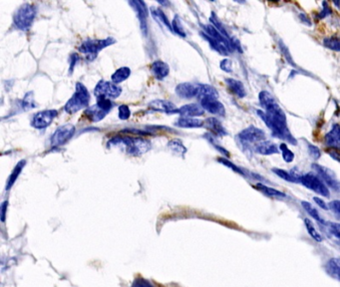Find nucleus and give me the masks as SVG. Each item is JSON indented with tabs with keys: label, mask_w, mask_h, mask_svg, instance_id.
Returning <instances> with one entry per match:
<instances>
[{
	"label": "nucleus",
	"mask_w": 340,
	"mask_h": 287,
	"mask_svg": "<svg viewBox=\"0 0 340 287\" xmlns=\"http://www.w3.org/2000/svg\"><path fill=\"white\" fill-rule=\"evenodd\" d=\"M258 99L264 111L258 110L256 114L272 131V135L278 139L296 144V141L288 127L286 113L274 98L268 91H262L258 95Z\"/></svg>",
	"instance_id": "obj_1"
},
{
	"label": "nucleus",
	"mask_w": 340,
	"mask_h": 287,
	"mask_svg": "<svg viewBox=\"0 0 340 287\" xmlns=\"http://www.w3.org/2000/svg\"><path fill=\"white\" fill-rule=\"evenodd\" d=\"M108 146H123L125 152L133 156H139L143 154H146L152 148V144L143 138H136L130 136H121V137H114L108 142Z\"/></svg>",
	"instance_id": "obj_2"
},
{
	"label": "nucleus",
	"mask_w": 340,
	"mask_h": 287,
	"mask_svg": "<svg viewBox=\"0 0 340 287\" xmlns=\"http://www.w3.org/2000/svg\"><path fill=\"white\" fill-rule=\"evenodd\" d=\"M90 103V94L84 84L76 83V90L72 97L67 101L64 110L68 114H75L80 110L86 109Z\"/></svg>",
	"instance_id": "obj_3"
},
{
	"label": "nucleus",
	"mask_w": 340,
	"mask_h": 287,
	"mask_svg": "<svg viewBox=\"0 0 340 287\" xmlns=\"http://www.w3.org/2000/svg\"><path fill=\"white\" fill-rule=\"evenodd\" d=\"M36 16V8L30 3L22 4L14 13L13 21L17 29L26 31L28 30Z\"/></svg>",
	"instance_id": "obj_4"
},
{
	"label": "nucleus",
	"mask_w": 340,
	"mask_h": 287,
	"mask_svg": "<svg viewBox=\"0 0 340 287\" xmlns=\"http://www.w3.org/2000/svg\"><path fill=\"white\" fill-rule=\"evenodd\" d=\"M116 43L114 38H106V39H98V40H85L78 48L79 52L84 54L89 61H93L98 54L106 47Z\"/></svg>",
	"instance_id": "obj_5"
},
{
	"label": "nucleus",
	"mask_w": 340,
	"mask_h": 287,
	"mask_svg": "<svg viewBox=\"0 0 340 287\" xmlns=\"http://www.w3.org/2000/svg\"><path fill=\"white\" fill-rule=\"evenodd\" d=\"M300 182L306 186V188L314 192L316 194H320V196L324 198H330V192L328 186L324 182V180L316 174H306L300 176Z\"/></svg>",
	"instance_id": "obj_6"
},
{
	"label": "nucleus",
	"mask_w": 340,
	"mask_h": 287,
	"mask_svg": "<svg viewBox=\"0 0 340 287\" xmlns=\"http://www.w3.org/2000/svg\"><path fill=\"white\" fill-rule=\"evenodd\" d=\"M113 108L112 100L106 98H97V104L85 110V115L92 122H99L103 120L110 110Z\"/></svg>",
	"instance_id": "obj_7"
},
{
	"label": "nucleus",
	"mask_w": 340,
	"mask_h": 287,
	"mask_svg": "<svg viewBox=\"0 0 340 287\" xmlns=\"http://www.w3.org/2000/svg\"><path fill=\"white\" fill-rule=\"evenodd\" d=\"M94 94L97 98H106L109 100H115L122 94V88L112 81L101 80L98 82L94 89Z\"/></svg>",
	"instance_id": "obj_8"
},
{
	"label": "nucleus",
	"mask_w": 340,
	"mask_h": 287,
	"mask_svg": "<svg viewBox=\"0 0 340 287\" xmlns=\"http://www.w3.org/2000/svg\"><path fill=\"white\" fill-rule=\"evenodd\" d=\"M75 131H76L75 127L71 124H66L59 127L51 136L50 143L52 146L56 148L67 143L74 136Z\"/></svg>",
	"instance_id": "obj_9"
},
{
	"label": "nucleus",
	"mask_w": 340,
	"mask_h": 287,
	"mask_svg": "<svg viewBox=\"0 0 340 287\" xmlns=\"http://www.w3.org/2000/svg\"><path fill=\"white\" fill-rule=\"evenodd\" d=\"M312 166L314 168V170L318 172V174L320 176V178L328 186V188H330L332 190H334L336 192H340V182L332 170H330V168H328L326 166L316 164H314Z\"/></svg>",
	"instance_id": "obj_10"
},
{
	"label": "nucleus",
	"mask_w": 340,
	"mask_h": 287,
	"mask_svg": "<svg viewBox=\"0 0 340 287\" xmlns=\"http://www.w3.org/2000/svg\"><path fill=\"white\" fill-rule=\"evenodd\" d=\"M238 139L242 144H248L260 143L266 139V134L262 130L250 126L244 130H242L238 135Z\"/></svg>",
	"instance_id": "obj_11"
},
{
	"label": "nucleus",
	"mask_w": 340,
	"mask_h": 287,
	"mask_svg": "<svg viewBox=\"0 0 340 287\" xmlns=\"http://www.w3.org/2000/svg\"><path fill=\"white\" fill-rule=\"evenodd\" d=\"M58 112L56 110H45L36 113L31 121V126L37 130L46 129L51 125L54 118L57 117Z\"/></svg>",
	"instance_id": "obj_12"
},
{
	"label": "nucleus",
	"mask_w": 340,
	"mask_h": 287,
	"mask_svg": "<svg viewBox=\"0 0 340 287\" xmlns=\"http://www.w3.org/2000/svg\"><path fill=\"white\" fill-rule=\"evenodd\" d=\"M129 4L136 11L137 17L140 22V27L144 35L148 34V8L143 1H130Z\"/></svg>",
	"instance_id": "obj_13"
},
{
	"label": "nucleus",
	"mask_w": 340,
	"mask_h": 287,
	"mask_svg": "<svg viewBox=\"0 0 340 287\" xmlns=\"http://www.w3.org/2000/svg\"><path fill=\"white\" fill-rule=\"evenodd\" d=\"M176 93L182 99H192L198 96V84L180 83L176 87Z\"/></svg>",
	"instance_id": "obj_14"
},
{
	"label": "nucleus",
	"mask_w": 340,
	"mask_h": 287,
	"mask_svg": "<svg viewBox=\"0 0 340 287\" xmlns=\"http://www.w3.org/2000/svg\"><path fill=\"white\" fill-rule=\"evenodd\" d=\"M200 106L204 111H208V113L216 115V116H224L226 115V109L224 106L218 101V99H204L200 100Z\"/></svg>",
	"instance_id": "obj_15"
},
{
	"label": "nucleus",
	"mask_w": 340,
	"mask_h": 287,
	"mask_svg": "<svg viewBox=\"0 0 340 287\" xmlns=\"http://www.w3.org/2000/svg\"><path fill=\"white\" fill-rule=\"evenodd\" d=\"M204 113V110L202 107L198 104H188L184 106H182L176 110V114H180L182 117H188V118H194L202 116Z\"/></svg>",
	"instance_id": "obj_16"
},
{
	"label": "nucleus",
	"mask_w": 340,
	"mask_h": 287,
	"mask_svg": "<svg viewBox=\"0 0 340 287\" xmlns=\"http://www.w3.org/2000/svg\"><path fill=\"white\" fill-rule=\"evenodd\" d=\"M149 107L158 112H164L167 114H176L178 108L170 102L166 100H154L149 103Z\"/></svg>",
	"instance_id": "obj_17"
},
{
	"label": "nucleus",
	"mask_w": 340,
	"mask_h": 287,
	"mask_svg": "<svg viewBox=\"0 0 340 287\" xmlns=\"http://www.w3.org/2000/svg\"><path fill=\"white\" fill-rule=\"evenodd\" d=\"M324 141L328 146L340 150V125H334L332 129L326 135Z\"/></svg>",
	"instance_id": "obj_18"
},
{
	"label": "nucleus",
	"mask_w": 340,
	"mask_h": 287,
	"mask_svg": "<svg viewBox=\"0 0 340 287\" xmlns=\"http://www.w3.org/2000/svg\"><path fill=\"white\" fill-rule=\"evenodd\" d=\"M151 72L154 75V77L157 80H163L165 79L170 72V68L168 66L167 63L161 61V60H157L155 62L152 63L151 65Z\"/></svg>",
	"instance_id": "obj_19"
},
{
	"label": "nucleus",
	"mask_w": 340,
	"mask_h": 287,
	"mask_svg": "<svg viewBox=\"0 0 340 287\" xmlns=\"http://www.w3.org/2000/svg\"><path fill=\"white\" fill-rule=\"evenodd\" d=\"M324 270L330 278L340 282V258H332L328 260L324 266Z\"/></svg>",
	"instance_id": "obj_20"
},
{
	"label": "nucleus",
	"mask_w": 340,
	"mask_h": 287,
	"mask_svg": "<svg viewBox=\"0 0 340 287\" xmlns=\"http://www.w3.org/2000/svg\"><path fill=\"white\" fill-rule=\"evenodd\" d=\"M226 83L228 87V89L238 98H244L246 96V91L244 88V85L242 82L236 80V79H232L228 78L226 79Z\"/></svg>",
	"instance_id": "obj_21"
},
{
	"label": "nucleus",
	"mask_w": 340,
	"mask_h": 287,
	"mask_svg": "<svg viewBox=\"0 0 340 287\" xmlns=\"http://www.w3.org/2000/svg\"><path fill=\"white\" fill-rule=\"evenodd\" d=\"M204 125L214 136H220L222 137V136H226L228 134V132L226 131V129L224 128L222 123L216 118L206 119Z\"/></svg>",
	"instance_id": "obj_22"
},
{
	"label": "nucleus",
	"mask_w": 340,
	"mask_h": 287,
	"mask_svg": "<svg viewBox=\"0 0 340 287\" xmlns=\"http://www.w3.org/2000/svg\"><path fill=\"white\" fill-rule=\"evenodd\" d=\"M218 93L210 85L208 84H198V98L200 100L204 99H218Z\"/></svg>",
	"instance_id": "obj_23"
},
{
	"label": "nucleus",
	"mask_w": 340,
	"mask_h": 287,
	"mask_svg": "<svg viewBox=\"0 0 340 287\" xmlns=\"http://www.w3.org/2000/svg\"><path fill=\"white\" fill-rule=\"evenodd\" d=\"M254 150L256 152L260 154H264V156H270V154L278 152V148L272 142H266V141L256 144L254 146Z\"/></svg>",
	"instance_id": "obj_24"
},
{
	"label": "nucleus",
	"mask_w": 340,
	"mask_h": 287,
	"mask_svg": "<svg viewBox=\"0 0 340 287\" xmlns=\"http://www.w3.org/2000/svg\"><path fill=\"white\" fill-rule=\"evenodd\" d=\"M176 126L180 128H200L204 126V123L196 118H188V117H180L178 122L176 123Z\"/></svg>",
	"instance_id": "obj_25"
},
{
	"label": "nucleus",
	"mask_w": 340,
	"mask_h": 287,
	"mask_svg": "<svg viewBox=\"0 0 340 287\" xmlns=\"http://www.w3.org/2000/svg\"><path fill=\"white\" fill-rule=\"evenodd\" d=\"M25 164H26V160H21L18 162V164L14 166L13 170L11 172V174H10L8 180H7V184H6V188H5L6 190H9L12 188V186L15 184V182L17 180V178H18L19 174H21V172H22L23 168L25 166Z\"/></svg>",
	"instance_id": "obj_26"
},
{
	"label": "nucleus",
	"mask_w": 340,
	"mask_h": 287,
	"mask_svg": "<svg viewBox=\"0 0 340 287\" xmlns=\"http://www.w3.org/2000/svg\"><path fill=\"white\" fill-rule=\"evenodd\" d=\"M131 75V69L128 67H121L115 71V73L111 76V80L115 84H119L125 80H127Z\"/></svg>",
	"instance_id": "obj_27"
},
{
	"label": "nucleus",
	"mask_w": 340,
	"mask_h": 287,
	"mask_svg": "<svg viewBox=\"0 0 340 287\" xmlns=\"http://www.w3.org/2000/svg\"><path fill=\"white\" fill-rule=\"evenodd\" d=\"M256 188H258L260 192H262V194L268 196H272V198H286V194L280 192V190H278L276 188H270L268 186H264L260 182H258L256 186H254Z\"/></svg>",
	"instance_id": "obj_28"
},
{
	"label": "nucleus",
	"mask_w": 340,
	"mask_h": 287,
	"mask_svg": "<svg viewBox=\"0 0 340 287\" xmlns=\"http://www.w3.org/2000/svg\"><path fill=\"white\" fill-rule=\"evenodd\" d=\"M167 146L170 152H172L174 154L178 156H184L186 152V148L184 146V144L182 143L180 140H178V139L170 140L167 144Z\"/></svg>",
	"instance_id": "obj_29"
},
{
	"label": "nucleus",
	"mask_w": 340,
	"mask_h": 287,
	"mask_svg": "<svg viewBox=\"0 0 340 287\" xmlns=\"http://www.w3.org/2000/svg\"><path fill=\"white\" fill-rule=\"evenodd\" d=\"M304 224H306V230L308 232V234L318 242H322L324 240V238L320 234V232L316 228L314 222L310 220V218H306L304 220Z\"/></svg>",
	"instance_id": "obj_30"
},
{
	"label": "nucleus",
	"mask_w": 340,
	"mask_h": 287,
	"mask_svg": "<svg viewBox=\"0 0 340 287\" xmlns=\"http://www.w3.org/2000/svg\"><path fill=\"white\" fill-rule=\"evenodd\" d=\"M302 206L304 208V210L308 214V216H310L314 220H316V222H318L320 224L324 222V220L322 218L318 210L310 202H302Z\"/></svg>",
	"instance_id": "obj_31"
},
{
	"label": "nucleus",
	"mask_w": 340,
	"mask_h": 287,
	"mask_svg": "<svg viewBox=\"0 0 340 287\" xmlns=\"http://www.w3.org/2000/svg\"><path fill=\"white\" fill-rule=\"evenodd\" d=\"M272 172H274L278 178L286 180V182H298V178L294 174H290L286 170H284L282 168H272Z\"/></svg>",
	"instance_id": "obj_32"
},
{
	"label": "nucleus",
	"mask_w": 340,
	"mask_h": 287,
	"mask_svg": "<svg viewBox=\"0 0 340 287\" xmlns=\"http://www.w3.org/2000/svg\"><path fill=\"white\" fill-rule=\"evenodd\" d=\"M151 11H152V13H153L155 19H157L159 22L165 24V25L170 29V31H172V24H170V21H169V19H168V17L166 16V14L163 12L162 9H155V8H153Z\"/></svg>",
	"instance_id": "obj_33"
},
{
	"label": "nucleus",
	"mask_w": 340,
	"mask_h": 287,
	"mask_svg": "<svg viewBox=\"0 0 340 287\" xmlns=\"http://www.w3.org/2000/svg\"><path fill=\"white\" fill-rule=\"evenodd\" d=\"M33 92H28L25 94L22 102H21V106L24 110H30V109H34L36 107V103L34 101V96H33Z\"/></svg>",
	"instance_id": "obj_34"
},
{
	"label": "nucleus",
	"mask_w": 340,
	"mask_h": 287,
	"mask_svg": "<svg viewBox=\"0 0 340 287\" xmlns=\"http://www.w3.org/2000/svg\"><path fill=\"white\" fill-rule=\"evenodd\" d=\"M324 45L334 51L340 52V38L338 37H330L324 40Z\"/></svg>",
	"instance_id": "obj_35"
},
{
	"label": "nucleus",
	"mask_w": 340,
	"mask_h": 287,
	"mask_svg": "<svg viewBox=\"0 0 340 287\" xmlns=\"http://www.w3.org/2000/svg\"><path fill=\"white\" fill-rule=\"evenodd\" d=\"M280 152H282V158L286 162H294V154L292 150H290L288 148V146L286 144H280Z\"/></svg>",
	"instance_id": "obj_36"
},
{
	"label": "nucleus",
	"mask_w": 340,
	"mask_h": 287,
	"mask_svg": "<svg viewBox=\"0 0 340 287\" xmlns=\"http://www.w3.org/2000/svg\"><path fill=\"white\" fill-rule=\"evenodd\" d=\"M172 29L174 33H176L178 36L180 37H186V33H184V30L180 24V17L178 16H174V20H172Z\"/></svg>",
	"instance_id": "obj_37"
},
{
	"label": "nucleus",
	"mask_w": 340,
	"mask_h": 287,
	"mask_svg": "<svg viewBox=\"0 0 340 287\" xmlns=\"http://www.w3.org/2000/svg\"><path fill=\"white\" fill-rule=\"evenodd\" d=\"M218 162H220V164H222L224 166H228V168H230V170H232L234 172H238V174H242V176H244V172L240 168H238V166H236L234 164H232L230 160H228V158H218Z\"/></svg>",
	"instance_id": "obj_38"
},
{
	"label": "nucleus",
	"mask_w": 340,
	"mask_h": 287,
	"mask_svg": "<svg viewBox=\"0 0 340 287\" xmlns=\"http://www.w3.org/2000/svg\"><path fill=\"white\" fill-rule=\"evenodd\" d=\"M118 116L120 118V120H128L131 116V111H130V108L127 106V105H121L119 107V113H118Z\"/></svg>",
	"instance_id": "obj_39"
},
{
	"label": "nucleus",
	"mask_w": 340,
	"mask_h": 287,
	"mask_svg": "<svg viewBox=\"0 0 340 287\" xmlns=\"http://www.w3.org/2000/svg\"><path fill=\"white\" fill-rule=\"evenodd\" d=\"M328 230L330 234L336 238L340 242V222H330L328 224Z\"/></svg>",
	"instance_id": "obj_40"
},
{
	"label": "nucleus",
	"mask_w": 340,
	"mask_h": 287,
	"mask_svg": "<svg viewBox=\"0 0 340 287\" xmlns=\"http://www.w3.org/2000/svg\"><path fill=\"white\" fill-rule=\"evenodd\" d=\"M132 287H155L150 282H148L145 278H138L134 280Z\"/></svg>",
	"instance_id": "obj_41"
},
{
	"label": "nucleus",
	"mask_w": 340,
	"mask_h": 287,
	"mask_svg": "<svg viewBox=\"0 0 340 287\" xmlns=\"http://www.w3.org/2000/svg\"><path fill=\"white\" fill-rule=\"evenodd\" d=\"M220 69L224 72H228V73H230L232 71V63L230 59H224L222 62H220Z\"/></svg>",
	"instance_id": "obj_42"
},
{
	"label": "nucleus",
	"mask_w": 340,
	"mask_h": 287,
	"mask_svg": "<svg viewBox=\"0 0 340 287\" xmlns=\"http://www.w3.org/2000/svg\"><path fill=\"white\" fill-rule=\"evenodd\" d=\"M308 146L310 154H312V158H314L316 160H318V158H320V156H322V152H320V148H318L316 146H314V144H308Z\"/></svg>",
	"instance_id": "obj_43"
},
{
	"label": "nucleus",
	"mask_w": 340,
	"mask_h": 287,
	"mask_svg": "<svg viewBox=\"0 0 340 287\" xmlns=\"http://www.w3.org/2000/svg\"><path fill=\"white\" fill-rule=\"evenodd\" d=\"M330 210H332L338 218H340V200H336L330 202Z\"/></svg>",
	"instance_id": "obj_44"
},
{
	"label": "nucleus",
	"mask_w": 340,
	"mask_h": 287,
	"mask_svg": "<svg viewBox=\"0 0 340 287\" xmlns=\"http://www.w3.org/2000/svg\"><path fill=\"white\" fill-rule=\"evenodd\" d=\"M314 200L316 204L318 206H320L322 210H330V206H328L322 198H318V196H314Z\"/></svg>",
	"instance_id": "obj_45"
},
{
	"label": "nucleus",
	"mask_w": 340,
	"mask_h": 287,
	"mask_svg": "<svg viewBox=\"0 0 340 287\" xmlns=\"http://www.w3.org/2000/svg\"><path fill=\"white\" fill-rule=\"evenodd\" d=\"M7 208H8V202L5 200L1 204V212H0V216H1V222H5V216H6V210H7Z\"/></svg>",
	"instance_id": "obj_46"
},
{
	"label": "nucleus",
	"mask_w": 340,
	"mask_h": 287,
	"mask_svg": "<svg viewBox=\"0 0 340 287\" xmlns=\"http://www.w3.org/2000/svg\"><path fill=\"white\" fill-rule=\"evenodd\" d=\"M72 57V61H71V67H70V73H72L71 71H73V67H74V65H75V63L79 60V57L76 55V54H73V55H71Z\"/></svg>",
	"instance_id": "obj_47"
}]
</instances>
